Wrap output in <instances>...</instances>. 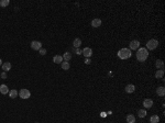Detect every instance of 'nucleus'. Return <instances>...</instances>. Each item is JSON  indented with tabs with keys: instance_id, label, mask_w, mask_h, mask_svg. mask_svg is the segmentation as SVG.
Instances as JSON below:
<instances>
[{
	"instance_id": "f257e3e1",
	"label": "nucleus",
	"mask_w": 165,
	"mask_h": 123,
	"mask_svg": "<svg viewBox=\"0 0 165 123\" xmlns=\"http://www.w3.org/2000/svg\"><path fill=\"white\" fill-rule=\"evenodd\" d=\"M149 56V51L145 47H141L138 48V52H136V59L139 62H145V59Z\"/></svg>"
},
{
	"instance_id": "f03ea898",
	"label": "nucleus",
	"mask_w": 165,
	"mask_h": 123,
	"mask_svg": "<svg viewBox=\"0 0 165 123\" xmlns=\"http://www.w3.org/2000/svg\"><path fill=\"white\" fill-rule=\"evenodd\" d=\"M131 55H132V53H131V51H130L129 48L123 47L118 52V57H119L120 59H128V58L131 57Z\"/></svg>"
},
{
	"instance_id": "7ed1b4c3",
	"label": "nucleus",
	"mask_w": 165,
	"mask_h": 123,
	"mask_svg": "<svg viewBox=\"0 0 165 123\" xmlns=\"http://www.w3.org/2000/svg\"><path fill=\"white\" fill-rule=\"evenodd\" d=\"M158 46V41L155 40V38H151L148 43H146V50H150V51H153L155 50L156 47Z\"/></svg>"
},
{
	"instance_id": "20e7f679",
	"label": "nucleus",
	"mask_w": 165,
	"mask_h": 123,
	"mask_svg": "<svg viewBox=\"0 0 165 123\" xmlns=\"http://www.w3.org/2000/svg\"><path fill=\"white\" fill-rule=\"evenodd\" d=\"M19 97L21 98V99H29V98L31 97V92L28 89H21L19 91Z\"/></svg>"
},
{
	"instance_id": "39448f33",
	"label": "nucleus",
	"mask_w": 165,
	"mask_h": 123,
	"mask_svg": "<svg viewBox=\"0 0 165 123\" xmlns=\"http://www.w3.org/2000/svg\"><path fill=\"white\" fill-rule=\"evenodd\" d=\"M129 46H130V48H129L130 51H135V50H138V48H140V42L138 40H133L130 42Z\"/></svg>"
},
{
	"instance_id": "423d86ee",
	"label": "nucleus",
	"mask_w": 165,
	"mask_h": 123,
	"mask_svg": "<svg viewBox=\"0 0 165 123\" xmlns=\"http://www.w3.org/2000/svg\"><path fill=\"white\" fill-rule=\"evenodd\" d=\"M31 48L34 51H40L42 48V43L39 41H32L31 42Z\"/></svg>"
},
{
	"instance_id": "0eeeda50",
	"label": "nucleus",
	"mask_w": 165,
	"mask_h": 123,
	"mask_svg": "<svg viewBox=\"0 0 165 123\" xmlns=\"http://www.w3.org/2000/svg\"><path fill=\"white\" fill-rule=\"evenodd\" d=\"M83 55H84L86 58H89V57L93 55V50H91L90 47H85L84 50H83Z\"/></svg>"
},
{
	"instance_id": "6e6552de",
	"label": "nucleus",
	"mask_w": 165,
	"mask_h": 123,
	"mask_svg": "<svg viewBox=\"0 0 165 123\" xmlns=\"http://www.w3.org/2000/svg\"><path fill=\"white\" fill-rule=\"evenodd\" d=\"M152 106H153V100L152 99H145L143 101V107L144 108H146V109L152 108Z\"/></svg>"
},
{
	"instance_id": "1a4fd4ad",
	"label": "nucleus",
	"mask_w": 165,
	"mask_h": 123,
	"mask_svg": "<svg viewBox=\"0 0 165 123\" xmlns=\"http://www.w3.org/2000/svg\"><path fill=\"white\" fill-rule=\"evenodd\" d=\"M100 25H101V20L99 18H96V19H94L91 21V26L93 28H99Z\"/></svg>"
},
{
	"instance_id": "9d476101",
	"label": "nucleus",
	"mask_w": 165,
	"mask_h": 123,
	"mask_svg": "<svg viewBox=\"0 0 165 123\" xmlns=\"http://www.w3.org/2000/svg\"><path fill=\"white\" fill-rule=\"evenodd\" d=\"M125 90H126V92H128V93H132V92H134V90H135V87H134V85L130 84V85L126 86Z\"/></svg>"
},
{
	"instance_id": "9b49d317",
	"label": "nucleus",
	"mask_w": 165,
	"mask_h": 123,
	"mask_svg": "<svg viewBox=\"0 0 165 123\" xmlns=\"http://www.w3.org/2000/svg\"><path fill=\"white\" fill-rule=\"evenodd\" d=\"M0 93H2V95H7V93H9V88H8L7 85H1L0 86Z\"/></svg>"
},
{
	"instance_id": "f8f14e48",
	"label": "nucleus",
	"mask_w": 165,
	"mask_h": 123,
	"mask_svg": "<svg viewBox=\"0 0 165 123\" xmlns=\"http://www.w3.org/2000/svg\"><path fill=\"white\" fill-rule=\"evenodd\" d=\"M53 62H54L55 64H62L63 56H61V55H55L54 58H53Z\"/></svg>"
},
{
	"instance_id": "ddd939ff",
	"label": "nucleus",
	"mask_w": 165,
	"mask_h": 123,
	"mask_svg": "<svg viewBox=\"0 0 165 123\" xmlns=\"http://www.w3.org/2000/svg\"><path fill=\"white\" fill-rule=\"evenodd\" d=\"M10 69H11V64H10L9 62H6V63H3V64H2V70L7 73V71H9Z\"/></svg>"
},
{
	"instance_id": "4468645a",
	"label": "nucleus",
	"mask_w": 165,
	"mask_h": 123,
	"mask_svg": "<svg viewBox=\"0 0 165 123\" xmlns=\"http://www.w3.org/2000/svg\"><path fill=\"white\" fill-rule=\"evenodd\" d=\"M156 93H157L160 97H164V95H165V88L164 87L156 88Z\"/></svg>"
},
{
	"instance_id": "2eb2a0df",
	"label": "nucleus",
	"mask_w": 165,
	"mask_h": 123,
	"mask_svg": "<svg viewBox=\"0 0 165 123\" xmlns=\"http://www.w3.org/2000/svg\"><path fill=\"white\" fill-rule=\"evenodd\" d=\"M9 97L11 98V99H15V98L18 97V91L16 89H12L9 91Z\"/></svg>"
},
{
	"instance_id": "dca6fc26",
	"label": "nucleus",
	"mask_w": 165,
	"mask_h": 123,
	"mask_svg": "<svg viewBox=\"0 0 165 123\" xmlns=\"http://www.w3.org/2000/svg\"><path fill=\"white\" fill-rule=\"evenodd\" d=\"M71 59H72V54H71L70 52H66L64 55H63V61H65V62H70Z\"/></svg>"
},
{
	"instance_id": "f3484780",
	"label": "nucleus",
	"mask_w": 165,
	"mask_h": 123,
	"mask_svg": "<svg viewBox=\"0 0 165 123\" xmlns=\"http://www.w3.org/2000/svg\"><path fill=\"white\" fill-rule=\"evenodd\" d=\"M150 122L151 123H158V122H160V116L156 115V114H155V115H152L150 118Z\"/></svg>"
},
{
	"instance_id": "a211bd4d",
	"label": "nucleus",
	"mask_w": 165,
	"mask_h": 123,
	"mask_svg": "<svg viewBox=\"0 0 165 123\" xmlns=\"http://www.w3.org/2000/svg\"><path fill=\"white\" fill-rule=\"evenodd\" d=\"M61 65H62V68L64 69V70H68V69H70V67H71L70 63H68V62H65V61H63Z\"/></svg>"
},
{
	"instance_id": "6ab92c4d",
	"label": "nucleus",
	"mask_w": 165,
	"mask_h": 123,
	"mask_svg": "<svg viewBox=\"0 0 165 123\" xmlns=\"http://www.w3.org/2000/svg\"><path fill=\"white\" fill-rule=\"evenodd\" d=\"M73 45H74V47H75V48H79V46L81 45L80 38H75L74 42H73Z\"/></svg>"
},
{
	"instance_id": "aec40b11",
	"label": "nucleus",
	"mask_w": 165,
	"mask_h": 123,
	"mask_svg": "<svg viewBox=\"0 0 165 123\" xmlns=\"http://www.w3.org/2000/svg\"><path fill=\"white\" fill-rule=\"evenodd\" d=\"M127 122L128 123H135V116L133 114H129L127 116Z\"/></svg>"
},
{
	"instance_id": "412c9836",
	"label": "nucleus",
	"mask_w": 165,
	"mask_h": 123,
	"mask_svg": "<svg viewBox=\"0 0 165 123\" xmlns=\"http://www.w3.org/2000/svg\"><path fill=\"white\" fill-rule=\"evenodd\" d=\"M163 76H164V70L163 69H158V70H156L155 73V77L156 78H163Z\"/></svg>"
},
{
	"instance_id": "4be33fe9",
	"label": "nucleus",
	"mask_w": 165,
	"mask_h": 123,
	"mask_svg": "<svg viewBox=\"0 0 165 123\" xmlns=\"http://www.w3.org/2000/svg\"><path fill=\"white\" fill-rule=\"evenodd\" d=\"M156 67H157V69H163L164 68V63H163V61H161V59H157L155 63Z\"/></svg>"
},
{
	"instance_id": "5701e85b",
	"label": "nucleus",
	"mask_w": 165,
	"mask_h": 123,
	"mask_svg": "<svg viewBox=\"0 0 165 123\" xmlns=\"http://www.w3.org/2000/svg\"><path fill=\"white\" fill-rule=\"evenodd\" d=\"M138 114H139L140 118H145L146 116V110H144V109L139 110V111H138Z\"/></svg>"
},
{
	"instance_id": "b1692460",
	"label": "nucleus",
	"mask_w": 165,
	"mask_h": 123,
	"mask_svg": "<svg viewBox=\"0 0 165 123\" xmlns=\"http://www.w3.org/2000/svg\"><path fill=\"white\" fill-rule=\"evenodd\" d=\"M10 1L9 0H1L0 1V7H7V6H9Z\"/></svg>"
},
{
	"instance_id": "393cba45",
	"label": "nucleus",
	"mask_w": 165,
	"mask_h": 123,
	"mask_svg": "<svg viewBox=\"0 0 165 123\" xmlns=\"http://www.w3.org/2000/svg\"><path fill=\"white\" fill-rule=\"evenodd\" d=\"M39 52H40L41 55H45V54H46V50H45V48H41Z\"/></svg>"
},
{
	"instance_id": "a878e982",
	"label": "nucleus",
	"mask_w": 165,
	"mask_h": 123,
	"mask_svg": "<svg viewBox=\"0 0 165 123\" xmlns=\"http://www.w3.org/2000/svg\"><path fill=\"white\" fill-rule=\"evenodd\" d=\"M0 77H1V78H3V79H6V78H7V73H6V71H3V73L0 75Z\"/></svg>"
},
{
	"instance_id": "bb28decb",
	"label": "nucleus",
	"mask_w": 165,
	"mask_h": 123,
	"mask_svg": "<svg viewBox=\"0 0 165 123\" xmlns=\"http://www.w3.org/2000/svg\"><path fill=\"white\" fill-rule=\"evenodd\" d=\"M76 54L77 55H81L83 54V51H81L80 48H76Z\"/></svg>"
},
{
	"instance_id": "cd10ccee",
	"label": "nucleus",
	"mask_w": 165,
	"mask_h": 123,
	"mask_svg": "<svg viewBox=\"0 0 165 123\" xmlns=\"http://www.w3.org/2000/svg\"><path fill=\"white\" fill-rule=\"evenodd\" d=\"M91 63V61H90V58H86L85 59V64H87V65H89Z\"/></svg>"
},
{
	"instance_id": "c85d7f7f",
	"label": "nucleus",
	"mask_w": 165,
	"mask_h": 123,
	"mask_svg": "<svg viewBox=\"0 0 165 123\" xmlns=\"http://www.w3.org/2000/svg\"><path fill=\"white\" fill-rule=\"evenodd\" d=\"M2 64H3V63H2V61L0 59V66H2Z\"/></svg>"
}]
</instances>
